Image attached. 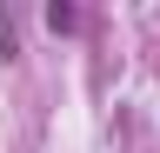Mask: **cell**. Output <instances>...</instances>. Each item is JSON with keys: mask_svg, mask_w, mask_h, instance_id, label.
I'll return each mask as SVG.
<instances>
[{"mask_svg": "<svg viewBox=\"0 0 160 153\" xmlns=\"http://www.w3.org/2000/svg\"><path fill=\"white\" fill-rule=\"evenodd\" d=\"M47 27H53V33H73L80 13H73V7H47Z\"/></svg>", "mask_w": 160, "mask_h": 153, "instance_id": "obj_1", "label": "cell"}]
</instances>
